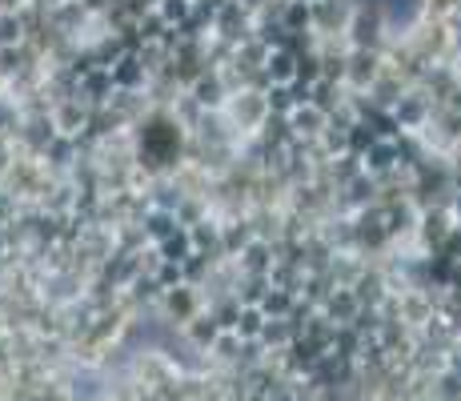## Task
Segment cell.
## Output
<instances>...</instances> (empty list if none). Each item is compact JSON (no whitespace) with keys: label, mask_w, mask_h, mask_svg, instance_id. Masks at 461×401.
Listing matches in <instances>:
<instances>
[{"label":"cell","mask_w":461,"mask_h":401,"mask_svg":"<svg viewBox=\"0 0 461 401\" xmlns=\"http://www.w3.org/2000/svg\"><path fill=\"white\" fill-rule=\"evenodd\" d=\"M381 8H389V16H410L413 13V0H377Z\"/></svg>","instance_id":"6da1fadb"}]
</instances>
